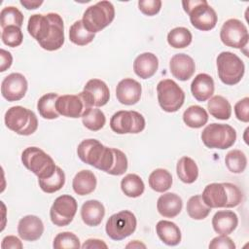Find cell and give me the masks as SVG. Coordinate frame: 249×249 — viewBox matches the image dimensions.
<instances>
[{"label":"cell","mask_w":249,"mask_h":249,"mask_svg":"<svg viewBox=\"0 0 249 249\" xmlns=\"http://www.w3.org/2000/svg\"><path fill=\"white\" fill-rule=\"evenodd\" d=\"M105 215L103 204L96 199L87 200L81 208V217L83 222L89 227L98 226Z\"/></svg>","instance_id":"obj_25"},{"label":"cell","mask_w":249,"mask_h":249,"mask_svg":"<svg viewBox=\"0 0 249 249\" xmlns=\"http://www.w3.org/2000/svg\"><path fill=\"white\" fill-rule=\"evenodd\" d=\"M1 248L2 249H8V248L21 249L22 248V243H21V241L17 236L7 235L2 240Z\"/></svg>","instance_id":"obj_46"},{"label":"cell","mask_w":249,"mask_h":249,"mask_svg":"<svg viewBox=\"0 0 249 249\" xmlns=\"http://www.w3.org/2000/svg\"><path fill=\"white\" fill-rule=\"evenodd\" d=\"M192 33L186 27H175L167 34V43L174 49H183L192 43Z\"/></svg>","instance_id":"obj_37"},{"label":"cell","mask_w":249,"mask_h":249,"mask_svg":"<svg viewBox=\"0 0 249 249\" xmlns=\"http://www.w3.org/2000/svg\"><path fill=\"white\" fill-rule=\"evenodd\" d=\"M44 232V224L42 220L35 215H26L22 217L18 225V233L25 241L38 240Z\"/></svg>","instance_id":"obj_19"},{"label":"cell","mask_w":249,"mask_h":249,"mask_svg":"<svg viewBox=\"0 0 249 249\" xmlns=\"http://www.w3.org/2000/svg\"><path fill=\"white\" fill-rule=\"evenodd\" d=\"M159 68V59L152 53H143L139 54L133 62L134 73L141 79L153 77Z\"/></svg>","instance_id":"obj_23"},{"label":"cell","mask_w":249,"mask_h":249,"mask_svg":"<svg viewBox=\"0 0 249 249\" xmlns=\"http://www.w3.org/2000/svg\"><path fill=\"white\" fill-rule=\"evenodd\" d=\"M0 56H1L0 71L4 72L8 68L11 67L12 62H13V56H12V54L8 51H5L4 49L0 50Z\"/></svg>","instance_id":"obj_47"},{"label":"cell","mask_w":249,"mask_h":249,"mask_svg":"<svg viewBox=\"0 0 249 249\" xmlns=\"http://www.w3.org/2000/svg\"><path fill=\"white\" fill-rule=\"evenodd\" d=\"M201 140L207 148L225 150L234 144L236 131L230 124L212 123L202 130Z\"/></svg>","instance_id":"obj_8"},{"label":"cell","mask_w":249,"mask_h":249,"mask_svg":"<svg viewBox=\"0 0 249 249\" xmlns=\"http://www.w3.org/2000/svg\"><path fill=\"white\" fill-rule=\"evenodd\" d=\"M136 226L137 221L135 215L128 210H123L110 216L107 220L105 231L111 239L119 241L133 233Z\"/></svg>","instance_id":"obj_11"},{"label":"cell","mask_w":249,"mask_h":249,"mask_svg":"<svg viewBox=\"0 0 249 249\" xmlns=\"http://www.w3.org/2000/svg\"><path fill=\"white\" fill-rule=\"evenodd\" d=\"M96 184V177L90 170L79 171L72 181L73 190L79 196L89 195L95 190Z\"/></svg>","instance_id":"obj_27"},{"label":"cell","mask_w":249,"mask_h":249,"mask_svg":"<svg viewBox=\"0 0 249 249\" xmlns=\"http://www.w3.org/2000/svg\"><path fill=\"white\" fill-rule=\"evenodd\" d=\"M149 186L158 193L166 192L172 185V175L163 168H157L149 176Z\"/></svg>","instance_id":"obj_33"},{"label":"cell","mask_w":249,"mask_h":249,"mask_svg":"<svg viewBox=\"0 0 249 249\" xmlns=\"http://www.w3.org/2000/svg\"><path fill=\"white\" fill-rule=\"evenodd\" d=\"M184 123L192 128L202 127L208 122V114L205 109L198 105H192L183 114Z\"/></svg>","instance_id":"obj_31"},{"label":"cell","mask_w":249,"mask_h":249,"mask_svg":"<svg viewBox=\"0 0 249 249\" xmlns=\"http://www.w3.org/2000/svg\"><path fill=\"white\" fill-rule=\"evenodd\" d=\"M157 92L159 104L165 112H176L184 104L185 92L173 80H161L157 86Z\"/></svg>","instance_id":"obj_10"},{"label":"cell","mask_w":249,"mask_h":249,"mask_svg":"<svg viewBox=\"0 0 249 249\" xmlns=\"http://www.w3.org/2000/svg\"><path fill=\"white\" fill-rule=\"evenodd\" d=\"M23 23L22 13L14 6H8L2 9L0 13V25L2 29L8 26L21 27Z\"/></svg>","instance_id":"obj_38"},{"label":"cell","mask_w":249,"mask_h":249,"mask_svg":"<svg viewBox=\"0 0 249 249\" xmlns=\"http://www.w3.org/2000/svg\"><path fill=\"white\" fill-rule=\"evenodd\" d=\"M214 81L212 77L205 73L197 74L191 84L193 96L199 102L206 101L214 93Z\"/></svg>","instance_id":"obj_21"},{"label":"cell","mask_w":249,"mask_h":249,"mask_svg":"<svg viewBox=\"0 0 249 249\" xmlns=\"http://www.w3.org/2000/svg\"><path fill=\"white\" fill-rule=\"evenodd\" d=\"M201 197L210 208H231L241 203L243 195L232 183H211L204 188Z\"/></svg>","instance_id":"obj_3"},{"label":"cell","mask_w":249,"mask_h":249,"mask_svg":"<svg viewBox=\"0 0 249 249\" xmlns=\"http://www.w3.org/2000/svg\"><path fill=\"white\" fill-rule=\"evenodd\" d=\"M115 18V8L109 1H99L87 8L83 15V23L87 30L96 33L107 27Z\"/></svg>","instance_id":"obj_7"},{"label":"cell","mask_w":249,"mask_h":249,"mask_svg":"<svg viewBox=\"0 0 249 249\" xmlns=\"http://www.w3.org/2000/svg\"><path fill=\"white\" fill-rule=\"evenodd\" d=\"M182 5L195 28L209 31L216 26L217 14L206 0H187L182 1Z\"/></svg>","instance_id":"obj_4"},{"label":"cell","mask_w":249,"mask_h":249,"mask_svg":"<svg viewBox=\"0 0 249 249\" xmlns=\"http://www.w3.org/2000/svg\"><path fill=\"white\" fill-rule=\"evenodd\" d=\"M4 121L10 130L23 136L33 134L38 127V120L34 112L22 106H13L8 109Z\"/></svg>","instance_id":"obj_5"},{"label":"cell","mask_w":249,"mask_h":249,"mask_svg":"<svg viewBox=\"0 0 249 249\" xmlns=\"http://www.w3.org/2000/svg\"><path fill=\"white\" fill-rule=\"evenodd\" d=\"M156 231L160 239L168 246L178 245L182 238L179 227L171 221H159L156 226Z\"/></svg>","instance_id":"obj_26"},{"label":"cell","mask_w":249,"mask_h":249,"mask_svg":"<svg viewBox=\"0 0 249 249\" xmlns=\"http://www.w3.org/2000/svg\"><path fill=\"white\" fill-rule=\"evenodd\" d=\"M53 247L54 249H69L80 248V240L78 236L70 231H63L56 234L53 239Z\"/></svg>","instance_id":"obj_41"},{"label":"cell","mask_w":249,"mask_h":249,"mask_svg":"<svg viewBox=\"0 0 249 249\" xmlns=\"http://www.w3.org/2000/svg\"><path fill=\"white\" fill-rule=\"evenodd\" d=\"M222 43L234 49H242L247 46L249 34L245 24L236 18H230L224 22L220 31Z\"/></svg>","instance_id":"obj_13"},{"label":"cell","mask_w":249,"mask_h":249,"mask_svg":"<svg viewBox=\"0 0 249 249\" xmlns=\"http://www.w3.org/2000/svg\"><path fill=\"white\" fill-rule=\"evenodd\" d=\"M234 114L237 120L243 123L249 122V98L248 97H244L235 103Z\"/></svg>","instance_id":"obj_44"},{"label":"cell","mask_w":249,"mask_h":249,"mask_svg":"<svg viewBox=\"0 0 249 249\" xmlns=\"http://www.w3.org/2000/svg\"><path fill=\"white\" fill-rule=\"evenodd\" d=\"M176 172L179 179L186 184L194 183L198 177V167L190 157H182L178 160Z\"/></svg>","instance_id":"obj_28"},{"label":"cell","mask_w":249,"mask_h":249,"mask_svg":"<svg viewBox=\"0 0 249 249\" xmlns=\"http://www.w3.org/2000/svg\"><path fill=\"white\" fill-rule=\"evenodd\" d=\"M209 248H211V249H218V248L234 249L235 244L232 241V239L230 238L228 235L220 234L219 236H216L211 240V242L209 243Z\"/></svg>","instance_id":"obj_45"},{"label":"cell","mask_w":249,"mask_h":249,"mask_svg":"<svg viewBox=\"0 0 249 249\" xmlns=\"http://www.w3.org/2000/svg\"><path fill=\"white\" fill-rule=\"evenodd\" d=\"M207 109L210 115L218 120H229L231 115V106L222 95L211 97L207 103Z\"/></svg>","instance_id":"obj_30"},{"label":"cell","mask_w":249,"mask_h":249,"mask_svg":"<svg viewBox=\"0 0 249 249\" xmlns=\"http://www.w3.org/2000/svg\"><path fill=\"white\" fill-rule=\"evenodd\" d=\"M126 248H146V245L141 243L140 241L138 240H133L132 242L128 243L126 246Z\"/></svg>","instance_id":"obj_50"},{"label":"cell","mask_w":249,"mask_h":249,"mask_svg":"<svg viewBox=\"0 0 249 249\" xmlns=\"http://www.w3.org/2000/svg\"><path fill=\"white\" fill-rule=\"evenodd\" d=\"M77 209L78 203L72 196H59L54 199L50 209L51 221L57 227L67 226L73 221Z\"/></svg>","instance_id":"obj_14"},{"label":"cell","mask_w":249,"mask_h":249,"mask_svg":"<svg viewBox=\"0 0 249 249\" xmlns=\"http://www.w3.org/2000/svg\"><path fill=\"white\" fill-rule=\"evenodd\" d=\"M182 198L174 193H166L161 195L157 201V209L159 213L165 218H174L182 210Z\"/></svg>","instance_id":"obj_24"},{"label":"cell","mask_w":249,"mask_h":249,"mask_svg":"<svg viewBox=\"0 0 249 249\" xmlns=\"http://www.w3.org/2000/svg\"><path fill=\"white\" fill-rule=\"evenodd\" d=\"M94 37L95 34L87 30L82 20H77L70 26L69 39L75 45L86 46L92 42Z\"/></svg>","instance_id":"obj_34"},{"label":"cell","mask_w":249,"mask_h":249,"mask_svg":"<svg viewBox=\"0 0 249 249\" xmlns=\"http://www.w3.org/2000/svg\"><path fill=\"white\" fill-rule=\"evenodd\" d=\"M186 209L188 215L194 220H203L211 211V208L204 203L201 196L199 195L190 197L187 202Z\"/></svg>","instance_id":"obj_35"},{"label":"cell","mask_w":249,"mask_h":249,"mask_svg":"<svg viewBox=\"0 0 249 249\" xmlns=\"http://www.w3.org/2000/svg\"><path fill=\"white\" fill-rule=\"evenodd\" d=\"M21 162L33 172L38 179L51 177L56 169V165L47 153L38 147H28L21 154Z\"/></svg>","instance_id":"obj_6"},{"label":"cell","mask_w":249,"mask_h":249,"mask_svg":"<svg viewBox=\"0 0 249 249\" xmlns=\"http://www.w3.org/2000/svg\"><path fill=\"white\" fill-rule=\"evenodd\" d=\"M2 42L11 48H16L21 45L23 41V34L18 26H8L3 29L1 34Z\"/></svg>","instance_id":"obj_42"},{"label":"cell","mask_w":249,"mask_h":249,"mask_svg":"<svg viewBox=\"0 0 249 249\" xmlns=\"http://www.w3.org/2000/svg\"><path fill=\"white\" fill-rule=\"evenodd\" d=\"M82 122L88 129L91 131H97L104 126L106 118L100 109L91 107L83 115Z\"/></svg>","instance_id":"obj_39"},{"label":"cell","mask_w":249,"mask_h":249,"mask_svg":"<svg viewBox=\"0 0 249 249\" xmlns=\"http://www.w3.org/2000/svg\"><path fill=\"white\" fill-rule=\"evenodd\" d=\"M58 94L55 92H49L41 96L37 102V110L41 117L47 120H53L59 117L55 108V103L58 98Z\"/></svg>","instance_id":"obj_29"},{"label":"cell","mask_w":249,"mask_h":249,"mask_svg":"<svg viewBox=\"0 0 249 249\" xmlns=\"http://www.w3.org/2000/svg\"><path fill=\"white\" fill-rule=\"evenodd\" d=\"M121 189L126 196L138 197L144 193L145 185L140 176L137 174L129 173L122 179Z\"/></svg>","instance_id":"obj_32"},{"label":"cell","mask_w":249,"mask_h":249,"mask_svg":"<svg viewBox=\"0 0 249 249\" xmlns=\"http://www.w3.org/2000/svg\"><path fill=\"white\" fill-rule=\"evenodd\" d=\"M28 33L46 51H56L64 43V24L56 13L35 14L28 19Z\"/></svg>","instance_id":"obj_1"},{"label":"cell","mask_w":249,"mask_h":249,"mask_svg":"<svg viewBox=\"0 0 249 249\" xmlns=\"http://www.w3.org/2000/svg\"><path fill=\"white\" fill-rule=\"evenodd\" d=\"M217 71L219 79L228 86L239 83L244 75L245 66L243 61L233 53L222 52L218 54Z\"/></svg>","instance_id":"obj_9"},{"label":"cell","mask_w":249,"mask_h":249,"mask_svg":"<svg viewBox=\"0 0 249 249\" xmlns=\"http://www.w3.org/2000/svg\"><path fill=\"white\" fill-rule=\"evenodd\" d=\"M20 4L26 8L27 10H35L37 8H39L42 4L43 1H29V0H21Z\"/></svg>","instance_id":"obj_49"},{"label":"cell","mask_w":249,"mask_h":249,"mask_svg":"<svg viewBox=\"0 0 249 249\" xmlns=\"http://www.w3.org/2000/svg\"><path fill=\"white\" fill-rule=\"evenodd\" d=\"M83 249H92V248H96V249H107L108 246L107 244L100 239H96V238H90L88 239L87 241H85V243L81 246Z\"/></svg>","instance_id":"obj_48"},{"label":"cell","mask_w":249,"mask_h":249,"mask_svg":"<svg viewBox=\"0 0 249 249\" xmlns=\"http://www.w3.org/2000/svg\"><path fill=\"white\" fill-rule=\"evenodd\" d=\"M39 187L41 190L47 194H53L59 191L65 184V174L64 171L56 166L55 172L49 178L38 179Z\"/></svg>","instance_id":"obj_36"},{"label":"cell","mask_w":249,"mask_h":249,"mask_svg":"<svg viewBox=\"0 0 249 249\" xmlns=\"http://www.w3.org/2000/svg\"><path fill=\"white\" fill-rule=\"evenodd\" d=\"M118 150L108 148L96 139H86L78 145L77 154L83 162L111 174L115 166Z\"/></svg>","instance_id":"obj_2"},{"label":"cell","mask_w":249,"mask_h":249,"mask_svg":"<svg viewBox=\"0 0 249 249\" xmlns=\"http://www.w3.org/2000/svg\"><path fill=\"white\" fill-rule=\"evenodd\" d=\"M225 163L227 168L235 174L242 173L247 165V158L245 154L240 150L230 151L225 158Z\"/></svg>","instance_id":"obj_40"},{"label":"cell","mask_w":249,"mask_h":249,"mask_svg":"<svg viewBox=\"0 0 249 249\" xmlns=\"http://www.w3.org/2000/svg\"><path fill=\"white\" fill-rule=\"evenodd\" d=\"M82 92L91 107L104 106L107 104L110 98L108 86L105 82L99 79L89 80Z\"/></svg>","instance_id":"obj_17"},{"label":"cell","mask_w":249,"mask_h":249,"mask_svg":"<svg viewBox=\"0 0 249 249\" xmlns=\"http://www.w3.org/2000/svg\"><path fill=\"white\" fill-rule=\"evenodd\" d=\"M55 108L59 115L76 119L82 118L91 106L81 91L79 94H64L59 96L56 100Z\"/></svg>","instance_id":"obj_15"},{"label":"cell","mask_w":249,"mask_h":249,"mask_svg":"<svg viewBox=\"0 0 249 249\" xmlns=\"http://www.w3.org/2000/svg\"><path fill=\"white\" fill-rule=\"evenodd\" d=\"M142 88L139 82L131 78H125L119 82L116 88V96L124 105L136 104L141 97Z\"/></svg>","instance_id":"obj_18"},{"label":"cell","mask_w":249,"mask_h":249,"mask_svg":"<svg viewBox=\"0 0 249 249\" xmlns=\"http://www.w3.org/2000/svg\"><path fill=\"white\" fill-rule=\"evenodd\" d=\"M26 78L20 73H11L4 78L1 84L2 96L10 101H18L23 98L27 91Z\"/></svg>","instance_id":"obj_16"},{"label":"cell","mask_w":249,"mask_h":249,"mask_svg":"<svg viewBox=\"0 0 249 249\" xmlns=\"http://www.w3.org/2000/svg\"><path fill=\"white\" fill-rule=\"evenodd\" d=\"M139 10L146 16L152 17L157 15L161 8V1L160 0H140L138 1Z\"/></svg>","instance_id":"obj_43"},{"label":"cell","mask_w":249,"mask_h":249,"mask_svg":"<svg viewBox=\"0 0 249 249\" xmlns=\"http://www.w3.org/2000/svg\"><path fill=\"white\" fill-rule=\"evenodd\" d=\"M238 225L237 215L231 210H221L215 213L212 218V227L219 234H231Z\"/></svg>","instance_id":"obj_22"},{"label":"cell","mask_w":249,"mask_h":249,"mask_svg":"<svg viewBox=\"0 0 249 249\" xmlns=\"http://www.w3.org/2000/svg\"><path fill=\"white\" fill-rule=\"evenodd\" d=\"M144 117L136 111H118L110 120L111 129L118 134L139 133L145 128Z\"/></svg>","instance_id":"obj_12"},{"label":"cell","mask_w":249,"mask_h":249,"mask_svg":"<svg viewBox=\"0 0 249 249\" xmlns=\"http://www.w3.org/2000/svg\"><path fill=\"white\" fill-rule=\"evenodd\" d=\"M169 69L174 78L180 81L189 80L196 71L194 59L186 53L174 54L169 61Z\"/></svg>","instance_id":"obj_20"}]
</instances>
